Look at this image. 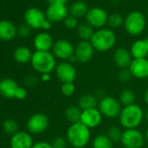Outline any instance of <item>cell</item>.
Wrapping results in <instances>:
<instances>
[{"label": "cell", "instance_id": "6da1fadb", "mask_svg": "<svg viewBox=\"0 0 148 148\" xmlns=\"http://www.w3.org/2000/svg\"><path fill=\"white\" fill-rule=\"evenodd\" d=\"M91 129L79 121L70 125L65 138L72 148H85L91 140Z\"/></svg>", "mask_w": 148, "mask_h": 148}, {"label": "cell", "instance_id": "7a4b0ae2", "mask_svg": "<svg viewBox=\"0 0 148 148\" xmlns=\"http://www.w3.org/2000/svg\"><path fill=\"white\" fill-rule=\"evenodd\" d=\"M119 119L124 129L138 128L145 119V111L138 105L132 104L122 108Z\"/></svg>", "mask_w": 148, "mask_h": 148}, {"label": "cell", "instance_id": "3957f363", "mask_svg": "<svg viewBox=\"0 0 148 148\" xmlns=\"http://www.w3.org/2000/svg\"><path fill=\"white\" fill-rule=\"evenodd\" d=\"M32 66L38 73L51 74L55 71L57 61L55 56L50 51H36L32 58Z\"/></svg>", "mask_w": 148, "mask_h": 148}, {"label": "cell", "instance_id": "277c9868", "mask_svg": "<svg viewBox=\"0 0 148 148\" xmlns=\"http://www.w3.org/2000/svg\"><path fill=\"white\" fill-rule=\"evenodd\" d=\"M90 42L95 51L99 52L108 51L116 44V35L111 29L101 28L94 32Z\"/></svg>", "mask_w": 148, "mask_h": 148}, {"label": "cell", "instance_id": "5b68a950", "mask_svg": "<svg viewBox=\"0 0 148 148\" xmlns=\"http://www.w3.org/2000/svg\"><path fill=\"white\" fill-rule=\"evenodd\" d=\"M122 105L120 104L119 100L112 96H104L102 97L98 105V109L100 111L103 117L108 119H114L119 116Z\"/></svg>", "mask_w": 148, "mask_h": 148}, {"label": "cell", "instance_id": "8992f818", "mask_svg": "<svg viewBox=\"0 0 148 148\" xmlns=\"http://www.w3.org/2000/svg\"><path fill=\"white\" fill-rule=\"evenodd\" d=\"M145 16L139 12H132L125 18L124 25L126 32L132 36L140 35L145 28Z\"/></svg>", "mask_w": 148, "mask_h": 148}, {"label": "cell", "instance_id": "52a82bcc", "mask_svg": "<svg viewBox=\"0 0 148 148\" xmlns=\"http://www.w3.org/2000/svg\"><path fill=\"white\" fill-rule=\"evenodd\" d=\"M145 141V134L138 128L125 129L122 132L120 144L123 148H142Z\"/></svg>", "mask_w": 148, "mask_h": 148}, {"label": "cell", "instance_id": "ba28073f", "mask_svg": "<svg viewBox=\"0 0 148 148\" xmlns=\"http://www.w3.org/2000/svg\"><path fill=\"white\" fill-rule=\"evenodd\" d=\"M25 19L26 25L33 29H44L49 30L51 27V22L46 18V16L42 11L37 8H31L27 10L25 14Z\"/></svg>", "mask_w": 148, "mask_h": 148}, {"label": "cell", "instance_id": "9c48e42d", "mask_svg": "<svg viewBox=\"0 0 148 148\" xmlns=\"http://www.w3.org/2000/svg\"><path fill=\"white\" fill-rule=\"evenodd\" d=\"M55 72L57 78L62 84L74 83L77 78V70L74 64L69 61H62L58 64Z\"/></svg>", "mask_w": 148, "mask_h": 148}, {"label": "cell", "instance_id": "30bf717a", "mask_svg": "<svg viewBox=\"0 0 148 148\" xmlns=\"http://www.w3.org/2000/svg\"><path fill=\"white\" fill-rule=\"evenodd\" d=\"M49 124V118L45 113H35L27 121V130L32 134L38 135L47 130Z\"/></svg>", "mask_w": 148, "mask_h": 148}, {"label": "cell", "instance_id": "8fae6325", "mask_svg": "<svg viewBox=\"0 0 148 148\" xmlns=\"http://www.w3.org/2000/svg\"><path fill=\"white\" fill-rule=\"evenodd\" d=\"M52 54L56 58L63 61H69V59L74 56L75 47L73 45L65 39H59L56 41L52 47Z\"/></svg>", "mask_w": 148, "mask_h": 148}, {"label": "cell", "instance_id": "7c38bea8", "mask_svg": "<svg viewBox=\"0 0 148 148\" xmlns=\"http://www.w3.org/2000/svg\"><path fill=\"white\" fill-rule=\"evenodd\" d=\"M103 115L98 107L84 110L81 112L80 122L91 130L99 127L101 125Z\"/></svg>", "mask_w": 148, "mask_h": 148}, {"label": "cell", "instance_id": "4fadbf2b", "mask_svg": "<svg viewBox=\"0 0 148 148\" xmlns=\"http://www.w3.org/2000/svg\"><path fill=\"white\" fill-rule=\"evenodd\" d=\"M94 51L95 50L90 41L81 40L75 47L74 56L77 59V62L86 64L92 58Z\"/></svg>", "mask_w": 148, "mask_h": 148}, {"label": "cell", "instance_id": "5bb4252c", "mask_svg": "<svg viewBox=\"0 0 148 148\" xmlns=\"http://www.w3.org/2000/svg\"><path fill=\"white\" fill-rule=\"evenodd\" d=\"M86 21L92 27L102 28L108 21L106 12L100 7H94L88 11L86 14Z\"/></svg>", "mask_w": 148, "mask_h": 148}, {"label": "cell", "instance_id": "9a60e30c", "mask_svg": "<svg viewBox=\"0 0 148 148\" xmlns=\"http://www.w3.org/2000/svg\"><path fill=\"white\" fill-rule=\"evenodd\" d=\"M129 71L132 74V78L137 79H145L148 78V59L145 58H138L132 59Z\"/></svg>", "mask_w": 148, "mask_h": 148}, {"label": "cell", "instance_id": "2e32d148", "mask_svg": "<svg viewBox=\"0 0 148 148\" xmlns=\"http://www.w3.org/2000/svg\"><path fill=\"white\" fill-rule=\"evenodd\" d=\"M45 16L50 22H59L67 18L68 10L64 4H52L47 8Z\"/></svg>", "mask_w": 148, "mask_h": 148}, {"label": "cell", "instance_id": "e0dca14e", "mask_svg": "<svg viewBox=\"0 0 148 148\" xmlns=\"http://www.w3.org/2000/svg\"><path fill=\"white\" fill-rule=\"evenodd\" d=\"M10 145L12 148H32L34 143L31 133L21 131L12 136Z\"/></svg>", "mask_w": 148, "mask_h": 148}, {"label": "cell", "instance_id": "ac0fdd59", "mask_svg": "<svg viewBox=\"0 0 148 148\" xmlns=\"http://www.w3.org/2000/svg\"><path fill=\"white\" fill-rule=\"evenodd\" d=\"M132 57L129 50L124 47H119L115 50L113 53V61L115 64L121 69H128L132 61Z\"/></svg>", "mask_w": 148, "mask_h": 148}, {"label": "cell", "instance_id": "d6986e66", "mask_svg": "<svg viewBox=\"0 0 148 148\" xmlns=\"http://www.w3.org/2000/svg\"><path fill=\"white\" fill-rule=\"evenodd\" d=\"M17 82L12 79H4L0 81V94L5 99H16L19 89Z\"/></svg>", "mask_w": 148, "mask_h": 148}, {"label": "cell", "instance_id": "ffe728a7", "mask_svg": "<svg viewBox=\"0 0 148 148\" xmlns=\"http://www.w3.org/2000/svg\"><path fill=\"white\" fill-rule=\"evenodd\" d=\"M53 45L52 37L47 32L38 33L34 38V47L38 51H50Z\"/></svg>", "mask_w": 148, "mask_h": 148}, {"label": "cell", "instance_id": "44dd1931", "mask_svg": "<svg viewBox=\"0 0 148 148\" xmlns=\"http://www.w3.org/2000/svg\"><path fill=\"white\" fill-rule=\"evenodd\" d=\"M129 51L133 59L145 58L148 55V51L145 40H136L132 43Z\"/></svg>", "mask_w": 148, "mask_h": 148}, {"label": "cell", "instance_id": "7402d4cb", "mask_svg": "<svg viewBox=\"0 0 148 148\" xmlns=\"http://www.w3.org/2000/svg\"><path fill=\"white\" fill-rule=\"evenodd\" d=\"M17 34V29L14 25L9 21H0V39L9 41L14 38Z\"/></svg>", "mask_w": 148, "mask_h": 148}, {"label": "cell", "instance_id": "603a6c76", "mask_svg": "<svg viewBox=\"0 0 148 148\" xmlns=\"http://www.w3.org/2000/svg\"><path fill=\"white\" fill-rule=\"evenodd\" d=\"M99 98L94 95V94H91V93H87V94H84L82 95L79 100H78V106L82 110H87V109H91V108H95L98 107L99 105Z\"/></svg>", "mask_w": 148, "mask_h": 148}, {"label": "cell", "instance_id": "cb8c5ba5", "mask_svg": "<svg viewBox=\"0 0 148 148\" xmlns=\"http://www.w3.org/2000/svg\"><path fill=\"white\" fill-rule=\"evenodd\" d=\"M32 53L31 50L26 46H20L18 47L14 51V59L16 62L19 64H26L30 61H32Z\"/></svg>", "mask_w": 148, "mask_h": 148}, {"label": "cell", "instance_id": "d4e9b609", "mask_svg": "<svg viewBox=\"0 0 148 148\" xmlns=\"http://www.w3.org/2000/svg\"><path fill=\"white\" fill-rule=\"evenodd\" d=\"M82 110L78 106H70L64 111V118L71 125L80 121Z\"/></svg>", "mask_w": 148, "mask_h": 148}, {"label": "cell", "instance_id": "484cf974", "mask_svg": "<svg viewBox=\"0 0 148 148\" xmlns=\"http://www.w3.org/2000/svg\"><path fill=\"white\" fill-rule=\"evenodd\" d=\"M88 7L86 4L83 1H76L74 2L71 7H70V13L71 16L78 18H82L84 16H86L88 12Z\"/></svg>", "mask_w": 148, "mask_h": 148}, {"label": "cell", "instance_id": "4316f807", "mask_svg": "<svg viewBox=\"0 0 148 148\" xmlns=\"http://www.w3.org/2000/svg\"><path fill=\"white\" fill-rule=\"evenodd\" d=\"M92 148H113L112 141L106 134H99L92 139Z\"/></svg>", "mask_w": 148, "mask_h": 148}, {"label": "cell", "instance_id": "83f0119b", "mask_svg": "<svg viewBox=\"0 0 148 148\" xmlns=\"http://www.w3.org/2000/svg\"><path fill=\"white\" fill-rule=\"evenodd\" d=\"M77 32H78L79 37L84 41H90L94 34L93 27L90 25L88 23H85V24H81L78 25Z\"/></svg>", "mask_w": 148, "mask_h": 148}, {"label": "cell", "instance_id": "f1b7e54d", "mask_svg": "<svg viewBox=\"0 0 148 148\" xmlns=\"http://www.w3.org/2000/svg\"><path fill=\"white\" fill-rule=\"evenodd\" d=\"M119 100L120 102V104L124 106H127L132 104H135V100H136V96L134 94V92L130 90V89H125L123 90L119 97Z\"/></svg>", "mask_w": 148, "mask_h": 148}, {"label": "cell", "instance_id": "f546056e", "mask_svg": "<svg viewBox=\"0 0 148 148\" xmlns=\"http://www.w3.org/2000/svg\"><path fill=\"white\" fill-rule=\"evenodd\" d=\"M123 131L117 125H112L108 128L106 135L108 138L112 141V143H118L120 142L121 137H122Z\"/></svg>", "mask_w": 148, "mask_h": 148}, {"label": "cell", "instance_id": "4dcf8cb0", "mask_svg": "<svg viewBox=\"0 0 148 148\" xmlns=\"http://www.w3.org/2000/svg\"><path fill=\"white\" fill-rule=\"evenodd\" d=\"M18 123L14 119H7L3 123V130L6 134L12 135V136L14 135L16 132H18Z\"/></svg>", "mask_w": 148, "mask_h": 148}, {"label": "cell", "instance_id": "1f68e13d", "mask_svg": "<svg viewBox=\"0 0 148 148\" xmlns=\"http://www.w3.org/2000/svg\"><path fill=\"white\" fill-rule=\"evenodd\" d=\"M124 22H125L124 18L121 15L115 13L108 17L107 24L111 28H119L122 25H124Z\"/></svg>", "mask_w": 148, "mask_h": 148}, {"label": "cell", "instance_id": "d6a6232c", "mask_svg": "<svg viewBox=\"0 0 148 148\" xmlns=\"http://www.w3.org/2000/svg\"><path fill=\"white\" fill-rule=\"evenodd\" d=\"M61 93L65 97H71L76 91V86L74 83H64L60 88Z\"/></svg>", "mask_w": 148, "mask_h": 148}, {"label": "cell", "instance_id": "836d02e7", "mask_svg": "<svg viewBox=\"0 0 148 148\" xmlns=\"http://www.w3.org/2000/svg\"><path fill=\"white\" fill-rule=\"evenodd\" d=\"M51 144L53 146V148H67V146L69 145L66 138L62 136L55 137Z\"/></svg>", "mask_w": 148, "mask_h": 148}, {"label": "cell", "instance_id": "e575fe53", "mask_svg": "<svg viewBox=\"0 0 148 148\" xmlns=\"http://www.w3.org/2000/svg\"><path fill=\"white\" fill-rule=\"evenodd\" d=\"M64 26L68 29H74L78 27V20L75 17H73L71 15L67 16V18L64 20Z\"/></svg>", "mask_w": 148, "mask_h": 148}, {"label": "cell", "instance_id": "d590c367", "mask_svg": "<svg viewBox=\"0 0 148 148\" xmlns=\"http://www.w3.org/2000/svg\"><path fill=\"white\" fill-rule=\"evenodd\" d=\"M118 77L121 82H128L132 78L129 69H121L118 74Z\"/></svg>", "mask_w": 148, "mask_h": 148}, {"label": "cell", "instance_id": "8d00e7d4", "mask_svg": "<svg viewBox=\"0 0 148 148\" xmlns=\"http://www.w3.org/2000/svg\"><path fill=\"white\" fill-rule=\"evenodd\" d=\"M17 32L21 38H27L31 34V27L27 25H22L18 27Z\"/></svg>", "mask_w": 148, "mask_h": 148}, {"label": "cell", "instance_id": "74e56055", "mask_svg": "<svg viewBox=\"0 0 148 148\" xmlns=\"http://www.w3.org/2000/svg\"><path fill=\"white\" fill-rule=\"evenodd\" d=\"M32 148H53L51 143L45 142V141H39L33 145Z\"/></svg>", "mask_w": 148, "mask_h": 148}, {"label": "cell", "instance_id": "f35d334b", "mask_svg": "<svg viewBox=\"0 0 148 148\" xmlns=\"http://www.w3.org/2000/svg\"><path fill=\"white\" fill-rule=\"evenodd\" d=\"M26 96H27V92H26V90L25 89V88H23V87H19V89H18V93H17V96H16V99H19V100H22V99H25V98H26Z\"/></svg>", "mask_w": 148, "mask_h": 148}, {"label": "cell", "instance_id": "ab89813d", "mask_svg": "<svg viewBox=\"0 0 148 148\" xmlns=\"http://www.w3.org/2000/svg\"><path fill=\"white\" fill-rule=\"evenodd\" d=\"M49 2L50 5H52V4H64L65 5L67 0H47Z\"/></svg>", "mask_w": 148, "mask_h": 148}, {"label": "cell", "instance_id": "60d3db41", "mask_svg": "<svg viewBox=\"0 0 148 148\" xmlns=\"http://www.w3.org/2000/svg\"><path fill=\"white\" fill-rule=\"evenodd\" d=\"M41 79L45 82H47L51 79V74L46 73V74H42L41 75Z\"/></svg>", "mask_w": 148, "mask_h": 148}, {"label": "cell", "instance_id": "b9f144b4", "mask_svg": "<svg viewBox=\"0 0 148 148\" xmlns=\"http://www.w3.org/2000/svg\"><path fill=\"white\" fill-rule=\"evenodd\" d=\"M144 100H145V103L148 106V88L145 90V92L144 95Z\"/></svg>", "mask_w": 148, "mask_h": 148}, {"label": "cell", "instance_id": "7bdbcfd3", "mask_svg": "<svg viewBox=\"0 0 148 148\" xmlns=\"http://www.w3.org/2000/svg\"><path fill=\"white\" fill-rule=\"evenodd\" d=\"M145 119L146 122L148 123V107H147L146 110L145 111Z\"/></svg>", "mask_w": 148, "mask_h": 148}, {"label": "cell", "instance_id": "ee69618b", "mask_svg": "<svg viewBox=\"0 0 148 148\" xmlns=\"http://www.w3.org/2000/svg\"><path fill=\"white\" fill-rule=\"evenodd\" d=\"M145 141L148 143V127H147V129L145 130Z\"/></svg>", "mask_w": 148, "mask_h": 148}, {"label": "cell", "instance_id": "f6af8a7d", "mask_svg": "<svg viewBox=\"0 0 148 148\" xmlns=\"http://www.w3.org/2000/svg\"><path fill=\"white\" fill-rule=\"evenodd\" d=\"M145 44H146V47H147V51H148V37L145 39Z\"/></svg>", "mask_w": 148, "mask_h": 148}, {"label": "cell", "instance_id": "bcb514c9", "mask_svg": "<svg viewBox=\"0 0 148 148\" xmlns=\"http://www.w3.org/2000/svg\"><path fill=\"white\" fill-rule=\"evenodd\" d=\"M113 148H123V147H113Z\"/></svg>", "mask_w": 148, "mask_h": 148}, {"label": "cell", "instance_id": "7dc6e473", "mask_svg": "<svg viewBox=\"0 0 148 148\" xmlns=\"http://www.w3.org/2000/svg\"><path fill=\"white\" fill-rule=\"evenodd\" d=\"M147 14H148V9H147Z\"/></svg>", "mask_w": 148, "mask_h": 148}]
</instances>
